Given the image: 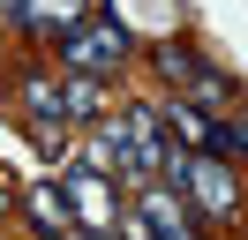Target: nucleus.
<instances>
[{"label":"nucleus","mask_w":248,"mask_h":240,"mask_svg":"<svg viewBox=\"0 0 248 240\" xmlns=\"http://www.w3.org/2000/svg\"><path fill=\"white\" fill-rule=\"evenodd\" d=\"M121 240H203V225H196V210H188L181 188L151 180V188H136L121 203Z\"/></svg>","instance_id":"3"},{"label":"nucleus","mask_w":248,"mask_h":240,"mask_svg":"<svg viewBox=\"0 0 248 240\" xmlns=\"http://www.w3.org/2000/svg\"><path fill=\"white\" fill-rule=\"evenodd\" d=\"M61 105H68V128H98L113 113V83L98 75H61Z\"/></svg>","instance_id":"7"},{"label":"nucleus","mask_w":248,"mask_h":240,"mask_svg":"<svg viewBox=\"0 0 248 240\" xmlns=\"http://www.w3.org/2000/svg\"><path fill=\"white\" fill-rule=\"evenodd\" d=\"M98 8H106V0H31V8H23V38H53V45H61L68 30L91 23Z\"/></svg>","instance_id":"5"},{"label":"nucleus","mask_w":248,"mask_h":240,"mask_svg":"<svg viewBox=\"0 0 248 240\" xmlns=\"http://www.w3.org/2000/svg\"><path fill=\"white\" fill-rule=\"evenodd\" d=\"M68 240H76V233H68Z\"/></svg>","instance_id":"13"},{"label":"nucleus","mask_w":248,"mask_h":240,"mask_svg":"<svg viewBox=\"0 0 248 240\" xmlns=\"http://www.w3.org/2000/svg\"><path fill=\"white\" fill-rule=\"evenodd\" d=\"M61 195H68V210H76V233H113V225H121L113 180L91 173V165H68V173H61Z\"/></svg>","instance_id":"4"},{"label":"nucleus","mask_w":248,"mask_h":240,"mask_svg":"<svg viewBox=\"0 0 248 240\" xmlns=\"http://www.w3.org/2000/svg\"><path fill=\"white\" fill-rule=\"evenodd\" d=\"M136 53H143V45L128 38V23H113V15L98 8L91 23H76V30L61 38V75H98V83H113Z\"/></svg>","instance_id":"2"},{"label":"nucleus","mask_w":248,"mask_h":240,"mask_svg":"<svg viewBox=\"0 0 248 240\" xmlns=\"http://www.w3.org/2000/svg\"><path fill=\"white\" fill-rule=\"evenodd\" d=\"M23 210L46 225V240H68V233H76V210H68L61 180H46V188H23Z\"/></svg>","instance_id":"8"},{"label":"nucleus","mask_w":248,"mask_h":240,"mask_svg":"<svg viewBox=\"0 0 248 240\" xmlns=\"http://www.w3.org/2000/svg\"><path fill=\"white\" fill-rule=\"evenodd\" d=\"M143 60H151L158 90H173V98H181V90L196 83V68H203V53H196L188 38H158V45H143Z\"/></svg>","instance_id":"6"},{"label":"nucleus","mask_w":248,"mask_h":240,"mask_svg":"<svg viewBox=\"0 0 248 240\" xmlns=\"http://www.w3.org/2000/svg\"><path fill=\"white\" fill-rule=\"evenodd\" d=\"M23 8L31 0H0V30H23Z\"/></svg>","instance_id":"10"},{"label":"nucleus","mask_w":248,"mask_h":240,"mask_svg":"<svg viewBox=\"0 0 248 240\" xmlns=\"http://www.w3.org/2000/svg\"><path fill=\"white\" fill-rule=\"evenodd\" d=\"M241 180H248V158H241Z\"/></svg>","instance_id":"12"},{"label":"nucleus","mask_w":248,"mask_h":240,"mask_svg":"<svg viewBox=\"0 0 248 240\" xmlns=\"http://www.w3.org/2000/svg\"><path fill=\"white\" fill-rule=\"evenodd\" d=\"M218 120H226V158L241 165V158H248V98H233V105H226Z\"/></svg>","instance_id":"9"},{"label":"nucleus","mask_w":248,"mask_h":240,"mask_svg":"<svg viewBox=\"0 0 248 240\" xmlns=\"http://www.w3.org/2000/svg\"><path fill=\"white\" fill-rule=\"evenodd\" d=\"M8 210H23V195L8 188V180H0V218H8Z\"/></svg>","instance_id":"11"},{"label":"nucleus","mask_w":248,"mask_h":240,"mask_svg":"<svg viewBox=\"0 0 248 240\" xmlns=\"http://www.w3.org/2000/svg\"><path fill=\"white\" fill-rule=\"evenodd\" d=\"M181 195H188V210H196L203 233H226V225H241V210H248V180H241V165H226V158H188Z\"/></svg>","instance_id":"1"}]
</instances>
